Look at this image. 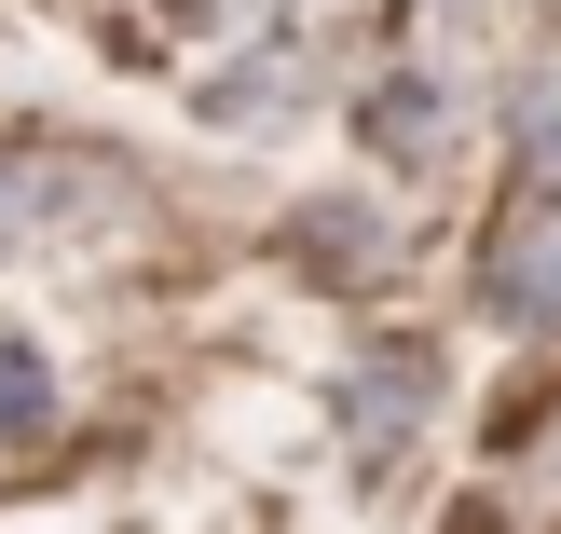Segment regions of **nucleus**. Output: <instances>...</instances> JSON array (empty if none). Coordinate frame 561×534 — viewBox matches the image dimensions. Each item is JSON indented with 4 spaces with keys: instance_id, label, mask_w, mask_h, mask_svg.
Returning <instances> with one entry per match:
<instances>
[{
    "instance_id": "1",
    "label": "nucleus",
    "mask_w": 561,
    "mask_h": 534,
    "mask_svg": "<svg viewBox=\"0 0 561 534\" xmlns=\"http://www.w3.org/2000/svg\"><path fill=\"white\" fill-rule=\"evenodd\" d=\"M288 274L301 288H383L398 274V219L370 192H316V206H288Z\"/></svg>"
},
{
    "instance_id": "2",
    "label": "nucleus",
    "mask_w": 561,
    "mask_h": 534,
    "mask_svg": "<svg viewBox=\"0 0 561 534\" xmlns=\"http://www.w3.org/2000/svg\"><path fill=\"white\" fill-rule=\"evenodd\" d=\"M425 411H438V343H411V329H398V343H370V356H356V384H343V439H356V453H411V425H425Z\"/></svg>"
},
{
    "instance_id": "3",
    "label": "nucleus",
    "mask_w": 561,
    "mask_h": 534,
    "mask_svg": "<svg viewBox=\"0 0 561 534\" xmlns=\"http://www.w3.org/2000/svg\"><path fill=\"white\" fill-rule=\"evenodd\" d=\"M480 302H493L507 329H561V206H520V219H493Z\"/></svg>"
},
{
    "instance_id": "4",
    "label": "nucleus",
    "mask_w": 561,
    "mask_h": 534,
    "mask_svg": "<svg viewBox=\"0 0 561 534\" xmlns=\"http://www.w3.org/2000/svg\"><path fill=\"white\" fill-rule=\"evenodd\" d=\"M356 137H370V164H398V179H425V164L453 151V96H438L425 69H383L370 96H356Z\"/></svg>"
},
{
    "instance_id": "5",
    "label": "nucleus",
    "mask_w": 561,
    "mask_h": 534,
    "mask_svg": "<svg viewBox=\"0 0 561 534\" xmlns=\"http://www.w3.org/2000/svg\"><path fill=\"white\" fill-rule=\"evenodd\" d=\"M192 110H206L219 137H274V124H288V110H301V42H261V55H247V69H219V82H206V96H192Z\"/></svg>"
},
{
    "instance_id": "6",
    "label": "nucleus",
    "mask_w": 561,
    "mask_h": 534,
    "mask_svg": "<svg viewBox=\"0 0 561 534\" xmlns=\"http://www.w3.org/2000/svg\"><path fill=\"white\" fill-rule=\"evenodd\" d=\"M507 192H520V206H561V96H520V124H507Z\"/></svg>"
},
{
    "instance_id": "7",
    "label": "nucleus",
    "mask_w": 561,
    "mask_h": 534,
    "mask_svg": "<svg viewBox=\"0 0 561 534\" xmlns=\"http://www.w3.org/2000/svg\"><path fill=\"white\" fill-rule=\"evenodd\" d=\"M55 425V356L27 329H0V439H42Z\"/></svg>"
},
{
    "instance_id": "8",
    "label": "nucleus",
    "mask_w": 561,
    "mask_h": 534,
    "mask_svg": "<svg viewBox=\"0 0 561 534\" xmlns=\"http://www.w3.org/2000/svg\"><path fill=\"white\" fill-rule=\"evenodd\" d=\"M548 14H561V0H548Z\"/></svg>"
}]
</instances>
